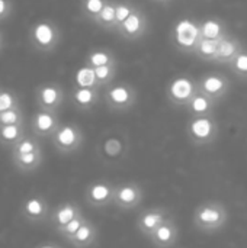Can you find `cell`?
Masks as SVG:
<instances>
[{"label": "cell", "instance_id": "cell-20", "mask_svg": "<svg viewBox=\"0 0 247 248\" xmlns=\"http://www.w3.org/2000/svg\"><path fill=\"white\" fill-rule=\"evenodd\" d=\"M36 150H41L39 144L28 137H23L13 148H12V154H26V153H33Z\"/></svg>", "mask_w": 247, "mask_h": 248}, {"label": "cell", "instance_id": "cell-31", "mask_svg": "<svg viewBox=\"0 0 247 248\" xmlns=\"http://www.w3.org/2000/svg\"><path fill=\"white\" fill-rule=\"evenodd\" d=\"M215 49H217V44H215L213 39H207V41H204V42L201 44V51H202L204 54H207V55L214 54Z\"/></svg>", "mask_w": 247, "mask_h": 248}, {"label": "cell", "instance_id": "cell-21", "mask_svg": "<svg viewBox=\"0 0 247 248\" xmlns=\"http://www.w3.org/2000/svg\"><path fill=\"white\" fill-rule=\"evenodd\" d=\"M60 94L55 87H44L41 92V102L47 108H52L58 103Z\"/></svg>", "mask_w": 247, "mask_h": 248}, {"label": "cell", "instance_id": "cell-39", "mask_svg": "<svg viewBox=\"0 0 247 248\" xmlns=\"http://www.w3.org/2000/svg\"><path fill=\"white\" fill-rule=\"evenodd\" d=\"M4 6H6L4 0H0V13H3V10H4Z\"/></svg>", "mask_w": 247, "mask_h": 248}, {"label": "cell", "instance_id": "cell-11", "mask_svg": "<svg viewBox=\"0 0 247 248\" xmlns=\"http://www.w3.org/2000/svg\"><path fill=\"white\" fill-rule=\"evenodd\" d=\"M12 163L22 173L33 171L42 164V150H36L33 153L26 154H12Z\"/></svg>", "mask_w": 247, "mask_h": 248}, {"label": "cell", "instance_id": "cell-35", "mask_svg": "<svg viewBox=\"0 0 247 248\" xmlns=\"http://www.w3.org/2000/svg\"><path fill=\"white\" fill-rule=\"evenodd\" d=\"M115 16V9L112 6H106L103 10H102V19L103 20H112Z\"/></svg>", "mask_w": 247, "mask_h": 248}, {"label": "cell", "instance_id": "cell-17", "mask_svg": "<svg viewBox=\"0 0 247 248\" xmlns=\"http://www.w3.org/2000/svg\"><path fill=\"white\" fill-rule=\"evenodd\" d=\"M189 109L192 113L198 115V116H205L210 109H211V102L208 97L202 96V94H197L191 99L189 102Z\"/></svg>", "mask_w": 247, "mask_h": 248}, {"label": "cell", "instance_id": "cell-6", "mask_svg": "<svg viewBox=\"0 0 247 248\" xmlns=\"http://www.w3.org/2000/svg\"><path fill=\"white\" fill-rule=\"evenodd\" d=\"M170 218V214L166 208H150L141 212L137 219V228L144 237H150L165 221Z\"/></svg>", "mask_w": 247, "mask_h": 248}, {"label": "cell", "instance_id": "cell-14", "mask_svg": "<svg viewBox=\"0 0 247 248\" xmlns=\"http://www.w3.org/2000/svg\"><path fill=\"white\" fill-rule=\"evenodd\" d=\"M197 35H198V29H197V26L192 22L182 20V22L178 23V26H176V36H178V42L181 45L191 46L195 42Z\"/></svg>", "mask_w": 247, "mask_h": 248}, {"label": "cell", "instance_id": "cell-26", "mask_svg": "<svg viewBox=\"0 0 247 248\" xmlns=\"http://www.w3.org/2000/svg\"><path fill=\"white\" fill-rule=\"evenodd\" d=\"M74 99H76V102H77L79 105L87 106V105H90V103L95 100V94H93V92H92L89 87H82L80 90L76 92Z\"/></svg>", "mask_w": 247, "mask_h": 248}, {"label": "cell", "instance_id": "cell-7", "mask_svg": "<svg viewBox=\"0 0 247 248\" xmlns=\"http://www.w3.org/2000/svg\"><path fill=\"white\" fill-rule=\"evenodd\" d=\"M148 238L154 248H173L179 240V228L170 217Z\"/></svg>", "mask_w": 247, "mask_h": 248}, {"label": "cell", "instance_id": "cell-9", "mask_svg": "<svg viewBox=\"0 0 247 248\" xmlns=\"http://www.w3.org/2000/svg\"><path fill=\"white\" fill-rule=\"evenodd\" d=\"M80 214H82V209H80V206L77 203L64 202L49 215V221H51L54 230H57V228H61L66 224H68L71 219H74Z\"/></svg>", "mask_w": 247, "mask_h": 248}, {"label": "cell", "instance_id": "cell-13", "mask_svg": "<svg viewBox=\"0 0 247 248\" xmlns=\"http://www.w3.org/2000/svg\"><path fill=\"white\" fill-rule=\"evenodd\" d=\"M170 96L176 103H185L192 99L194 86L188 78H178L170 86Z\"/></svg>", "mask_w": 247, "mask_h": 248}, {"label": "cell", "instance_id": "cell-8", "mask_svg": "<svg viewBox=\"0 0 247 248\" xmlns=\"http://www.w3.org/2000/svg\"><path fill=\"white\" fill-rule=\"evenodd\" d=\"M22 214L28 221L39 222L49 215V208H48V203L45 202V199H42L39 196H33V198H29L25 201Z\"/></svg>", "mask_w": 247, "mask_h": 248}, {"label": "cell", "instance_id": "cell-2", "mask_svg": "<svg viewBox=\"0 0 247 248\" xmlns=\"http://www.w3.org/2000/svg\"><path fill=\"white\" fill-rule=\"evenodd\" d=\"M188 137L195 145H210L217 138V125L210 116H198L189 122Z\"/></svg>", "mask_w": 247, "mask_h": 248}, {"label": "cell", "instance_id": "cell-37", "mask_svg": "<svg viewBox=\"0 0 247 248\" xmlns=\"http://www.w3.org/2000/svg\"><path fill=\"white\" fill-rule=\"evenodd\" d=\"M236 65L240 71H247V55H240L236 61Z\"/></svg>", "mask_w": 247, "mask_h": 248}, {"label": "cell", "instance_id": "cell-30", "mask_svg": "<svg viewBox=\"0 0 247 248\" xmlns=\"http://www.w3.org/2000/svg\"><path fill=\"white\" fill-rule=\"evenodd\" d=\"M90 60H92V62H93L96 67H100V65H106L109 57H108L105 52H95V54L92 55Z\"/></svg>", "mask_w": 247, "mask_h": 248}, {"label": "cell", "instance_id": "cell-5", "mask_svg": "<svg viewBox=\"0 0 247 248\" xmlns=\"http://www.w3.org/2000/svg\"><path fill=\"white\" fill-rule=\"evenodd\" d=\"M115 186L106 180H99L92 183L86 189V201L93 208H103L114 203Z\"/></svg>", "mask_w": 247, "mask_h": 248}, {"label": "cell", "instance_id": "cell-15", "mask_svg": "<svg viewBox=\"0 0 247 248\" xmlns=\"http://www.w3.org/2000/svg\"><path fill=\"white\" fill-rule=\"evenodd\" d=\"M23 138V129L20 124L0 126V142L10 145L12 148Z\"/></svg>", "mask_w": 247, "mask_h": 248}, {"label": "cell", "instance_id": "cell-19", "mask_svg": "<svg viewBox=\"0 0 247 248\" xmlns=\"http://www.w3.org/2000/svg\"><path fill=\"white\" fill-rule=\"evenodd\" d=\"M124 151V144L118 138H109L103 142V154L109 158H118Z\"/></svg>", "mask_w": 247, "mask_h": 248}, {"label": "cell", "instance_id": "cell-29", "mask_svg": "<svg viewBox=\"0 0 247 248\" xmlns=\"http://www.w3.org/2000/svg\"><path fill=\"white\" fill-rule=\"evenodd\" d=\"M9 109H13V97L10 93L3 92L0 93V112L9 110Z\"/></svg>", "mask_w": 247, "mask_h": 248}, {"label": "cell", "instance_id": "cell-28", "mask_svg": "<svg viewBox=\"0 0 247 248\" xmlns=\"http://www.w3.org/2000/svg\"><path fill=\"white\" fill-rule=\"evenodd\" d=\"M124 28H125V31L127 32H137L138 29H140V19L135 16V15H130L127 19H125V22H124Z\"/></svg>", "mask_w": 247, "mask_h": 248}, {"label": "cell", "instance_id": "cell-16", "mask_svg": "<svg viewBox=\"0 0 247 248\" xmlns=\"http://www.w3.org/2000/svg\"><path fill=\"white\" fill-rule=\"evenodd\" d=\"M86 221H87V218H86L83 214H80L79 217H76L74 219H71V221H70L68 224H66L64 227L57 228L55 232H57L61 238H64L66 241H68V240L80 230V227H82Z\"/></svg>", "mask_w": 247, "mask_h": 248}, {"label": "cell", "instance_id": "cell-22", "mask_svg": "<svg viewBox=\"0 0 247 248\" xmlns=\"http://www.w3.org/2000/svg\"><path fill=\"white\" fill-rule=\"evenodd\" d=\"M223 89H224V81H223V78H220V77L211 76V77H208V78L204 81V90H205L208 94H211V96L220 93Z\"/></svg>", "mask_w": 247, "mask_h": 248}, {"label": "cell", "instance_id": "cell-24", "mask_svg": "<svg viewBox=\"0 0 247 248\" xmlns=\"http://www.w3.org/2000/svg\"><path fill=\"white\" fill-rule=\"evenodd\" d=\"M35 38L38 39L39 44L42 45H47L52 41V31L48 25L42 23V25H38L36 29H35Z\"/></svg>", "mask_w": 247, "mask_h": 248}, {"label": "cell", "instance_id": "cell-38", "mask_svg": "<svg viewBox=\"0 0 247 248\" xmlns=\"http://www.w3.org/2000/svg\"><path fill=\"white\" fill-rule=\"evenodd\" d=\"M36 248H60L57 244H52V243H47V244H42V246H39V247Z\"/></svg>", "mask_w": 247, "mask_h": 248}, {"label": "cell", "instance_id": "cell-36", "mask_svg": "<svg viewBox=\"0 0 247 248\" xmlns=\"http://www.w3.org/2000/svg\"><path fill=\"white\" fill-rule=\"evenodd\" d=\"M234 52V46L230 42H223L221 44V55L224 57H230Z\"/></svg>", "mask_w": 247, "mask_h": 248}, {"label": "cell", "instance_id": "cell-4", "mask_svg": "<svg viewBox=\"0 0 247 248\" xmlns=\"http://www.w3.org/2000/svg\"><path fill=\"white\" fill-rule=\"evenodd\" d=\"M83 142L82 132L74 125H64L52 135V144L61 154L74 153Z\"/></svg>", "mask_w": 247, "mask_h": 248}, {"label": "cell", "instance_id": "cell-32", "mask_svg": "<svg viewBox=\"0 0 247 248\" xmlns=\"http://www.w3.org/2000/svg\"><path fill=\"white\" fill-rule=\"evenodd\" d=\"M87 10H90L92 13H98L102 10V0H87Z\"/></svg>", "mask_w": 247, "mask_h": 248}, {"label": "cell", "instance_id": "cell-18", "mask_svg": "<svg viewBox=\"0 0 247 248\" xmlns=\"http://www.w3.org/2000/svg\"><path fill=\"white\" fill-rule=\"evenodd\" d=\"M109 100L115 106H125V105H130V102H131V93L127 87L118 86L109 92Z\"/></svg>", "mask_w": 247, "mask_h": 248}, {"label": "cell", "instance_id": "cell-23", "mask_svg": "<svg viewBox=\"0 0 247 248\" xmlns=\"http://www.w3.org/2000/svg\"><path fill=\"white\" fill-rule=\"evenodd\" d=\"M95 77H96V74H95L93 70L82 68V70H79V73L76 76V80L82 87H90V86L95 84Z\"/></svg>", "mask_w": 247, "mask_h": 248}, {"label": "cell", "instance_id": "cell-25", "mask_svg": "<svg viewBox=\"0 0 247 248\" xmlns=\"http://www.w3.org/2000/svg\"><path fill=\"white\" fill-rule=\"evenodd\" d=\"M13 124H20V113L16 109H9L4 112H0V126L13 125Z\"/></svg>", "mask_w": 247, "mask_h": 248}, {"label": "cell", "instance_id": "cell-34", "mask_svg": "<svg viewBox=\"0 0 247 248\" xmlns=\"http://www.w3.org/2000/svg\"><path fill=\"white\" fill-rule=\"evenodd\" d=\"M95 74H96V77H98V78L103 80V78H106V77L109 76V67H108V65L96 67V68H95Z\"/></svg>", "mask_w": 247, "mask_h": 248}, {"label": "cell", "instance_id": "cell-10", "mask_svg": "<svg viewBox=\"0 0 247 248\" xmlns=\"http://www.w3.org/2000/svg\"><path fill=\"white\" fill-rule=\"evenodd\" d=\"M98 238V228L89 219L80 227V230L67 241L73 248H89Z\"/></svg>", "mask_w": 247, "mask_h": 248}, {"label": "cell", "instance_id": "cell-27", "mask_svg": "<svg viewBox=\"0 0 247 248\" xmlns=\"http://www.w3.org/2000/svg\"><path fill=\"white\" fill-rule=\"evenodd\" d=\"M220 25L217 23V22H213V20H208L205 25H204V28H202V32H204V35L208 38V39H215L218 35H220Z\"/></svg>", "mask_w": 247, "mask_h": 248}, {"label": "cell", "instance_id": "cell-3", "mask_svg": "<svg viewBox=\"0 0 247 248\" xmlns=\"http://www.w3.org/2000/svg\"><path fill=\"white\" fill-rule=\"evenodd\" d=\"M144 198L143 187L134 182L122 183L115 186V196H114V205L118 206L122 211H130L137 208Z\"/></svg>", "mask_w": 247, "mask_h": 248}, {"label": "cell", "instance_id": "cell-1", "mask_svg": "<svg viewBox=\"0 0 247 248\" xmlns=\"http://www.w3.org/2000/svg\"><path fill=\"white\" fill-rule=\"evenodd\" d=\"M194 225L197 230L211 234L223 230L229 222V211L220 201H207L194 212Z\"/></svg>", "mask_w": 247, "mask_h": 248}, {"label": "cell", "instance_id": "cell-33", "mask_svg": "<svg viewBox=\"0 0 247 248\" xmlns=\"http://www.w3.org/2000/svg\"><path fill=\"white\" fill-rule=\"evenodd\" d=\"M115 16L119 20H125L130 16V9L127 6H118V9H115Z\"/></svg>", "mask_w": 247, "mask_h": 248}, {"label": "cell", "instance_id": "cell-12", "mask_svg": "<svg viewBox=\"0 0 247 248\" xmlns=\"http://www.w3.org/2000/svg\"><path fill=\"white\" fill-rule=\"evenodd\" d=\"M33 129L38 135H54L55 131L58 129L55 116L48 110L36 113L33 119Z\"/></svg>", "mask_w": 247, "mask_h": 248}]
</instances>
